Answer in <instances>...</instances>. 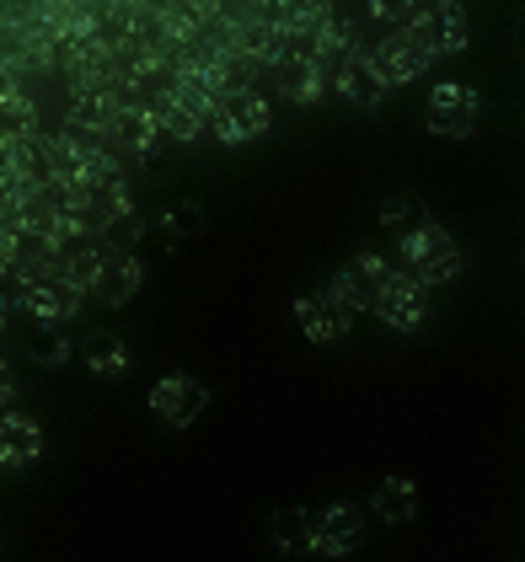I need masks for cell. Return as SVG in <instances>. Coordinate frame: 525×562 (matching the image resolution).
<instances>
[{"mask_svg": "<svg viewBox=\"0 0 525 562\" xmlns=\"http://www.w3.org/2000/svg\"><path fill=\"white\" fill-rule=\"evenodd\" d=\"M402 262H407V273L418 284H450L461 273V247L450 241V231H439V225L424 220V225H413L402 236Z\"/></svg>", "mask_w": 525, "mask_h": 562, "instance_id": "obj_1", "label": "cell"}, {"mask_svg": "<svg viewBox=\"0 0 525 562\" xmlns=\"http://www.w3.org/2000/svg\"><path fill=\"white\" fill-rule=\"evenodd\" d=\"M365 59H370V70L381 76V87H407V81H418L429 65H435V48L424 44L418 33H407V27H396L387 44L365 48Z\"/></svg>", "mask_w": 525, "mask_h": 562, "instance_id": "obj_2", "label": "cell"}, {"mask_svg": "<svg viewBox=\"0 0 525 562\" xmlns=\"http://www.w3.org/2000/svg\"><path fill=\"white\" fill-rule=\"evenodd\" d=\"M268 124H273L268 97H258V91H231V97H220L215 102V113H210V124H204V130L215 134L220 145H242V139L268 134Z\"/></svg>", "mask_w": 525, "mask_h": 562, "instance_id": "obj_3", "label": "cell"}, {"mask_svg": "<svg viewBox=\"0 0 525 562\" xmlns=\"http://www.w3.org/2000/svg\"><path fill=\"white\" fill-rule=\"evenodd\" d=\"M424 290H429V284H418L413 273H387V284H381L376 301H370V316H376L381 327H392V333H418L424 316H429Z\"/></svg>", "mask_w": 525, "mask_h": 562, "instance_id": "obj_4", "label": "cell"}, {"mask_svg": "<svg viewBox=\"0 0 525 562\" xmlns=\"http://www.w3.org/2000/svg\"><path fill=\"white\" fill-rule=\"evenodd\" d=\"M429 130L445 134V139H467V134L478 130L482 119V97L467 81H439L435 91H429Z\"/></svg>", "mask_w": 525, "mask_h": 562, "instance_id": "obj_5", "label": "cell"}, {"mask_svg": "<svg viewBox=\"0 0 525 562\" xmlns=\"http://www.w3.org/2000/svg\"><path fill=\"white\" fill-rule=\"evenodd\" d=\"M359 541H365V509L349 504V498H338L322 515H311V552L316 558H349Z\"/></svg>", "mask_w": 525, "mask_h": 562, "instance_id": "obj_6", "label": "cell"}, {"mask_svg": "<svg viewBox=\"0 0 525 562\" xmlns=\"http://www.w3.org/2000/svg\"><path fill=\"white\" fill-rule=\"evenodd\" d=\"M204 407H210V391L199 386L193 375H161V381L150 386V413H156L167 429H188V424H199V418H204Z\"/></svg>", "mask_w": 525, "mask_h": 562, "instance_id": "obj_7", "label": "cell"}, {"mask_svg": "<svg viewBox=\"0 0 525 562\" xmlns=\"http://www.w3.org/2000/svg\"><path fill=\"white\" fill-rule=\"evenodd\" d=\"M295 327L306 333V344H338V338H349L354 311L333 290H316L306 301H295Z\"/></svg>", "mask_w": 525, "mask_h": 562, "instance_id": "obj_8", "label": "cell"}, {"mask_svg": "<svg viewBox=\"0 0 525 562\" xmlns=\"http://www.w3.org/2000/svg\"><path fill=\"white\" fill-rule=\"evenodd\" d=\"M139 284H145V262L134 258V252H102L97 279H91V295L108 305H130L139 295Z\"/></svg>", "mask_w": 525, "mask_h": 562, "instance_id": "obj_9", "label": "cell"}, {"mask_svg": "<svg viewBox=\"0 0 525 562\" xmlns=\"http://www.w3.org/2000/svg\"><path fill=\"white\" fill-rule=\"evenodd\" d=\"M381 284H387V262L376 258V252H359L349 268H338V279H333L327 290H333V295L359 316V311H370V301H376V290H381Z\"/></svg>", "mask_w": 525, "mask_h": 562, "instance_id": "obj_10", "label": "cell"}, {"mask_svg": "<svg viewBox=\"0 0 525 562\" xmlns=\"http://www.w3.org/2000/svg\"><path fill=\"white\" fill-rule=\"evenodd\" d=\"M44 429L27 413H0V472H22L27 461H38Z\"/></svg>", "mask_w": 525, "mask_h": 562, "instance_id": "obj_11", "label": "cell"}, {"mask_svg": "<svg viewBox=\"0 0 525 562\" xmlns=\"http://www.w3.org/2000/svg\"><path fill=\"white\" fill-rule=\"evenodd\" d=\"M22 305H27V316H38V322H70L76 311H81V290L70 284V279H33L27 290H22Z\"/></svg>", "mask_w": 525, "mask_h": 562, "instance_id": "obj_12", "label": "cell"}, {"mask_svg": "<svg viewBox=\"0 0 525 562\" xmlns=\"http://www.w3.org/2000/svg\"><path fill=\"white\" fill-rule=\"evenodd\" d=\"M370 515L381 519V525H407V519L418 515V487L407 476H381L376 493H370Z\"/></svg>", "mask_w": 525, "mask_h": 562, "instance_id": "obj_13", "label": "cell"}, {"mask_svg": "<svg viewBox=\"0 0 525 562\" xmlns=\"http://www.w3.org/2000/svg\"><path fill=\"white\" fill-rule=\"evenodd\" d=\"M333 81H338V91L349 97L354 108H376V102L387 97L381 76H376V70H370V59H365V48H359L354 59H344V65L333 70Z\"/></svg>", "mask_w": 525, "mask_h": 562, "instance_id": "obj_14", "label": "cell"}, {"mask_svg": "<svg viewBox=\"0 0 525 562\" xmlns=\"http://www.w3.org/2000/svg\"><path fill=\"white\" fill-rule=\"evenodd\" d=\"M81 364H87L91 375L113 381V375H124V370H130V348H124V338H113V333H97V338L81 344Z\"/></svg>", "mask_w": 525, "mask_h": 562, "instance_id": "obj_15", "label": "cell"}, {"mask_svg": "<svg viewBox=\"0 0 525 562\" xmlns=\"http://www.w3.org/2000/svg\"><path fill=\"white\" fill-rule=\"evenodd\" d=\"M327 11H333L327 0H273V16H268V22L284 27V38H306Z\"/></svg>", "mask_w": 525, "mask_h": 562, "instance_id": "obj_16", "label": "cell"}, {"mask_svg": "<svg viewBox=\"0 0 525 562\" xmlns=\"http://www.w3.org/2000/svg\"><path fill=\"white\" fill-rule=\"evenodd\" d=\"M268 536H273V547L284 558H301V552H311V515L306 509H279L273 525H268Z\"/></svg>", "mask_w": 525, "mask_h": 562, "instance_id": "obj_17", "label": "cell"}, {"mask_svg": "<svg viewBox=\"0 0 525 562\" xmlns=\"http://www.w3.org/2000/svg\"><path fill=\"white\" fill-rule=\"evenodd\" d=\"M284 65H290V97H295V102H316V97H322V87L333 81V76H327V65H316L306 48L284 54Z\"/></svg>", "mask_w": 525, "mask_h": 562, "instance_id": "obj_18", "label": "cell"}, {"mask_svg": "<svg viewBox=\"0 0 525 562\" xmlns=\"http://www.w3.org/2000/svg\"><path fill=\"white\" fill-rule=\"evenodd\" d=\"M199 220H204L199 199H182L172 215H167V236H193V231H199Z\"/></svg>", "mask_w": 525, "mask_h": 562, "instance_id": "obj_19", "label": "cell"}, {"mask_svg": "<svg viewBox=\"0 0 525 562\" xmlns=\"http://www.w3.org/2000/svg\"><path fill=\"white\" fill-rule=\"evenodd\" d=\"M33 359H38V364H65V359H70V338H59V333L38 338V344H33Z\"/></svg>", "mask_w": 525, "mask_h": 562, "instance_id": "obj_20", "label": "cell"}, {"mask_svg": "<svg viewBox=\"0 0 525 562\" xmlns=\"http://www.w3.org/2000/svg\"><path fill=\"white\" fill-rule=\"evenodd\" d=\"M407 210H418V199H413V193H392V199L381 204V225H396Z\"/></svg>", "mask_w": 525, "mask_h": 562, "instance_id": "obj_21", "label": "cell"}, {"mask_svg": "<svg viewBox=\"0 0 525 562\" xmlns=\"http://www.w3.org/2000/svg\"><path fill=\"white\" fill-rule=\"evenodd\" d=\"M0 333H5V316H0Z\"/></svg>", "mask_w": 525, "mask_h": 562, "instance_id": "obj_22", "label": "cell"}]
</instances>
